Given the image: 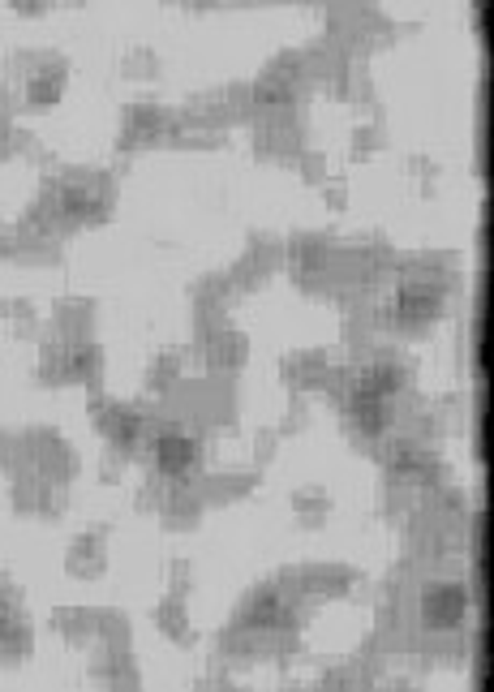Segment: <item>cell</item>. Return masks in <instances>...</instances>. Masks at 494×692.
I'll return each instance as SVG.
<instances>
[{
	"instance_id": "cell-1",
	"label": "cell",
	"mask_w": 494,
	"mask_h": 692,
	"mask_svg": "<svg viewBox=\"0 0 494 692\" xmlns=\"http://www.w3.org/2000/svg\"><path fill=\"white\" fill-rule=\"evenodd\" d=\"M460 611H464V594L456 585H439V589H430L426 594V619L430 624H456L460 619Z\"/></svg>"
},
{
	"instance_id": "cell-2",
	"label": "cell",
	"mask_w": 494,
	"mask_h": 692,
	"mask_svg": "<svg viewBox=\"0 0 494 692\" xmlns=\"http://www.w3.org/2000/svg\"><path fill=\"white\" fill-rule=\"evenodd\" d=\"M185 460H190V443H185V439H164V443H159V465H164V469H181Z\"/></svg>"
}]
</instances>
